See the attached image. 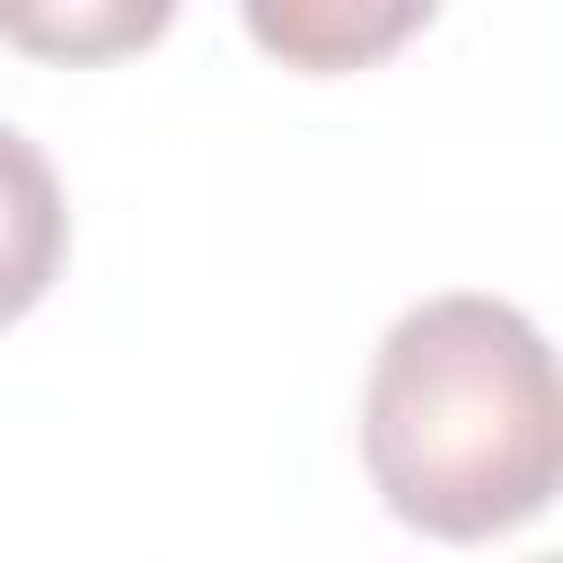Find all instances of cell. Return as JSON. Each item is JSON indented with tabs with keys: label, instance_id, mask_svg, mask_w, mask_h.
<instances>
[{
	"label": "cell",
	"instance_id": "obj_1",
	"mask_svg": "<svg viewBox=\"0 0 563 563\" xmlns=\"http://www.w3.org/2000/svg\"><path fill=\"white\" fill-rule=\"evenodd\" d=\"M361 466L378 501L440 545L528 528L563 466L554 352L537 317L493 290L405 308L361 378Z\"/></svg>",
	"mask_w": 563,
	"mask_h": 563
},
{
	"label": "cell",
	"instance_id": "obj_2",
	"mask_svg": "<svg viewBox=\"0 0 563 563\" xmlns=\"http://www.w3.org/2000/svg\"><path fill=\"white\" fill-rule=\"evenodd\" d=\"M62 255H70L62 176H53V158H44L18 123H0V325H18V317L53 290Z\"/></svg>",
	"mask_w": 563,
	"mask_h": 563
},
{
	"label": "cell",
	"instance_id": "obj_3",
	"mask_svg": "<svg viewBox=\"0 0 563 563\" xmlns=\"http://www.w3.org/2000/svg\"><path fill=\"white\" fill-rule=\"evenodd\" d=\"M405 26H422V9H325V0H282V9L255 0L246 9V35L308 62V70H343V62L378 53V44H396Z\"/></svg>",
	"mask_w": 563,
	"mask_h": 563
},
{
	"label": "cell",
	"instance_id": "obj_4",
	"mask_svg": "<svg viewBox=\"0 0 563 563\" xmlns=\"http://www.w3.org/2000/svg\"><path fill=\"white\" fill-rule=\"evenodd\" d=\"M167 9H106V18H35V9H0V35L44 44V53H106V44H141L158 35Z\"/></svg>",
	"mask_w": 563,
	"mask_h": 563
}]
</instances>
